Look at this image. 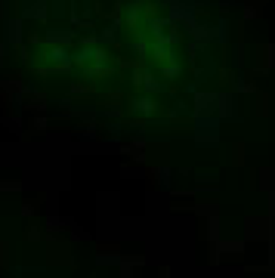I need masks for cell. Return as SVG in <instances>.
Returning a JSON list of instances; mask_svg holds the SVG:
<instances>
[{"mask_svg":"<svg viewBox=\"0 0 275 278\" xmlns=\"http://www.w3.org/2000/svg\"><path fill=\"white\" fill-rule=\"evenodd\" d=\"M260 68L263 71L275 68V46H260Z\"/></svg>","mask_w":275,"mask_h":278,"instance_id":"cell-1","label":"cell"},{"mask_svg":"<svg viewBox=\"0 0 275 278\" xmlns=\"http://www.w3.org/2000/svg\"><path fill=\"white\" fill-rule=\"evenodd\" d=\"M260 115H263V117L269 115V96H260Z\"/></svg>","mask_w":275,"mask_h":278,"instance_id":"cell-2","label":"cell"},{"mask_svg":"<svg viewBox=\"0 0 275 278\" xmlns=\"http://www.w3.org/2000/svg\"><path fill=\"white\" fill-rule=\"evenodd\" d=\"M241 158H244V148H241V142H238V145H235V164H238V167L244 164V161H241Z\"/></svg>","mask_w":275,"mask_h":278,"instance_id":"cell-3","label":"cell"},{"mask_svg":"<svg viewBox=\"0 0 275 278\" xmlns=\"http://www.w3.org/2000/svg\"><path fill=\"white\" fill-rule=\"evenodd\" d=\"M0 188H3V192H19L22 185H19V183H0Z\"/></svg>","mask_w":275,"mask_h":278,"instance_id":"cell-4","label":"cell"},{"mask_svg":"<svg viewBox=\"0 0 275 278\" xmlns=\"http://www.w3.org/2000/svg\"><path fill=\"white\" fill-rule=\"evenodd\" d=\"M244 16H248V19H257L260 13H257V6H244Z\"/></svg>","mask_w":275,"mask_h":278,"instance_id":"cell-5","label":"cell"}]
</instances>
